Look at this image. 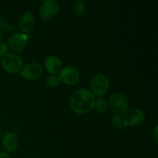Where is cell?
<instances>
[{
    "mask_svg": "<svg viewBox=\"0 0 158 158\" xmlns=\"http://www.w3.org/2000/svg\"><path fill=\"white\" fill-rule=\"evenodd\" d=\"M95 100L96 96L92 91L82 88L73 93L69 103L73 112L79 114H85L94 109Z\"/></svg>",
    "mask_w": 158,
    "mask_h": 158,
    "instance_id": "6da1fadb",
    "label": "cell"
},
{
    "mask_svg": "<svg viewBox=\"0 0 158 158\" xmlns=\"http://www.w3.org/2000/svg\"><path fill=\"white\" fill-rule=\"evenodd\" d=\"M109 105L114 115L121 116L128 110L129 101L124 94L114 93L110 96Z\"/></svg>",
    "mask_w": 158,
    "mask_h": 158,
    "instance_id": "7a4b0ae2",
    "label": "cell"
},
{
    "mask_svg": "<svg viewBox=\"0 0 158 158\" xmlns=\"http://www.w3.org/2000/svg\"><path fill=\"white\" fill-rule=\"evenodd\" d=\"M90 87L92 89V93L94 95L102 97L105 95L109 90V80L104 74H96L91 80Z\"/></svg>",
    "mask_w": 158,
    "mask_h": 158,
    "instance_id": "3957f363",
    "label": "cell"
},
{
    "mask_svg": "<svg viewBox=\"0 0 158 158\" xmlns=\"http://www.w3.org/2000/svg\"><path fill=\"white\" fill-rule=\"evenodd\" d=\"M2 65L3 68L11 73H15L23 68V59L14 53H7L2 57Z\"/></svg>",
    "mask_w": 158,
    "mask_h": 158,
    "instance_id": "277c9868",
    "label": "cell"
},
{
    "mask_svg": "<svg viewBox=\"0 0 158 158\" xmlns=\"http://www.w3.org/2000/svg\"><path fill=\"white\" fill-rule=\"evenodd\" d=\"M28 36L22 32H15L12 34L8 41V46L14 54L21 53L26 49Z\"/></svg>",
    "mask_w": 158,
    "mask_h": 158,
    "instance_id": "5b68a950",
    "label": "cell"
},
{
    "mask_svg": "<svg viewBox=\"0 0 158 158\" xmlns=\"http://www.w3.org/2000/svg\"><path fill=\"white\" fill-rule=\"evenodd\" d=\"M59 3L55 0H45L40 10V17L43 20H51L58 14Z\"/></svg>",
    "mask_w": 158,
    "mask_h": 158,
    "instance_id": "8992f818",
    "label": "cell"
},
{
    "mask_svg": "<svg viewBox=\"0 0 158 158\" xmlns=\"http://www.w3.org/2000/svg\"><path fill=\"white\" fill-rule=\"evenodd\" d=\"M59 78H60V82H63L66 85L72 86L78 83L80 75L79 71L76 68L73 66H66L63 68L60 72Z\"/></svg>",
    "mask_w": 158,
    "mask_h": 158,
    "instance_id": "52a82bcc",
    "label": "cell"
},
{
    "mask_svg": "<svg viewBox=\"0 0 158 158\" xmlns=\"http://www.w3.org/2000/svg\"><path fill=\"white\" fill-rule=\"evenodd\" d=\"M145 120V114L140 109H131L124 114L123 120L126 126L135 127L141 124Z\"/></svg>",
    "mask_w": 158,
    "mask_h": 158,
    "instance_id": "ba28073f",
    "label": "cell"
},
{
    "mask_svg": "<svg viewBox=\"0 0 158 158\" xmlns=\"http://www.w3.org/2000/svg\"><path fill=\"white\" fill-rule=\"evenodd\" d=\"M43 67L38 63L32 62L26 64L20 72V75L27 80H35L41 76Z\"/></svg>",
    "mask_w": 158,
    "mask_h": 158,
    "instance_id": "9c48e42d",
    "label": "cell"
},
{
    "mask_svg": "<svg viewBox=\"0 0 158 158\" xmlns=\"http://www.w3.org/2000/svg\"><path fill=\"white\" fill-rule=\"evenodd\" d=\"M18 25L22 33L30 32L35 26V16L31 12H24L20 16Z\"/></svg>",
    "mask_w": 158,
    "mask_h": 158,
    "instance_id": "30bf717a",
    "label": "cell"
},
{
    "mask_svg": "<svg viewBox=\"0 0 158 158\" xmlns=\"http://www.w3.org/2000/svg\"><path fill=\"white\" fill-rule=\"evenodd\" d=\"M45 68L52 75H56L63 69V63L61 60L56 56H49L44 62Z\"/></svg>",
    "mask_w": 158,
    "mask_h": 158,
    "instance_id": "8fae6325",
    "label": "cell"
},
{
    "mask_svg": "<svg viewBox=\"0 0 158 158\" xmlns=\"http://www.w3.org/2000/svg\"><path fill=\"white\" fill-rule=\"evenodd\" d=\"M19 140L15 133H6L2 137V147L7 151H13L18 147Z\"/></svg>",
    "mask_w": 158,
    "mask_h": 158,
    "instance_id": "7c38bea8",
    "label": "cell"
},
{
    "mask_svg": "<svg viewBox=\"0 0 158 158\" xmlns=\"http://www.w3.org/2000/svg\"><path fill=\"white\" fill-rule=\"evenodd\" d=\"M107 107L108 103L103 97H100L99 98L96 99L94 108L97 112L100 113V114H103V113L106 112Z\"/></svg>",
    "mask_w": 158,
    "mask_h": 158,
    "instance_id": "4fadbf2b",
    "label": "cell"
},
{
    "mask_svg": "<svg viewBox=\"0 0 158 158\" xmlns=\"http://www.w3.org/2000/svg\"><path fill=\"white\" fill-rule=\"evenodd\" d=\"M73 10V12L76 15H78V16H81V15H83L85 13V10H86L85 3L82 0H77L74 3Z\"/></svg>",
    "mask_w": 158,
    "mask_h": 158,
    "instance_id": "5bb4252c",
    "label": "cell"
},
{
    "mask_svg": "<svg viewBox=\"0 0 158 158\" xmlns=\"http://www.w3.org/2000/svg\"><path fill=\"white\" fill-rule=\"evenodd\" d=\"M111 123H112L113 127L116 129L119 130V131H122L126 128V125L124 124L123 119L120 117V116L114 115L111 118Z\"/></svg>",
    "mask_w": 158,
    "mask_h": 158,
    "instance_id": "9a60e30c",
    "label": "cell"
},
{
    "mask_svg": "<svg viewBox=\"0 0 158 158\" xmlns=\"http://www.w3.org/2000/svg\"><path fill=\"white\" fill-rule=\"evenodd\" d=\"M46 83L49 87H56L60 85V80L59 78V76L57 75H51L46 79Z\"/></svg>",
    "mask_w": 158,
    "mask_h": 158,
    "instance_id": "2e32d148",
    "label": "cell"
},
{
    "mask_svg": "<svg viewBox=\"0 0 158 158\" xmlns=\"http://www.w3.org/2000/svg\"><path fill=\"white\" fill-rule=\"evenodd\" d=\"M14 26L13 25L8 23L6 22L2 21V17L0 15V31H4V32H11V31L14 30Z\"/></svg>",
    "mask_w": 158,
    "mask_h": 158,
    "instance_id": "e0dca14e",
    "label": "cell"
},
{
    "mask_svg": "<svg viewBox=\"0 0 158 158\" xmlns=\"http://www.w3.org/2000/svg\"><path fill=\"white\" fill-rule=\"evenodd\" d=\"M9 50V46L8 44L5 42H1L0 43V56H4L6 55Z\"/></svg>",
    "mask_w": 158,
    "mask_h": 158,
    "instance_id": "ac0fdd59",
    "label": "cell"
},
{
    "mask_svg": "<svg viewBox=\"0 0 158 158\" xmlns=\"http://www.w3.org/2000/svg\"><path fill=\"white\" fill-rule=\"evenodd\" d=\"M0 158H11L9 154L5 151H0Z\"/></svg>",
    "mask_w": 158,
    "mask_h": 158,
    "instance_id": "d6986e66",
    "label": "cell"
},
{
    "mask_svg": "<svg viewBox=\"0 0 158 158\" xmlns=\"http://www.w3.org/2000/svg\"><path fill=\"white\" fill-rule=\"evenodd\" d=\"M157 125H156L155 128H154V140H155L156 143H157Z\"/></svg>",
    "mask_w": 158,
    "mask_h": 158,
    "instance_id": "ffe728a7",
    "label": "cell"
},
{
    "mask_svg": "<svg viewBox=\"0 0 158 158\" xmlns=\"http://www.w3.org/2000/svg\"><path fill=\"white\" fill-rule=\"evenodd\" d=\"M2 35L1 33H0V43L2 42Z\"/></svg>",
    "mask_w": 158,
    "mask_h": 158,
    "instance_id": "44dd1931",
    "label": "cell"
}]
</instances>
